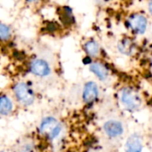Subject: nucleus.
<instances>
[{
	"label": "nucleus",
	"instance_id": "obj_1",
	"mask_svg": "<svg viewBox=\"0 0 152 152\" xmlns=\"http://www.w3.org/2000/svg\"><path fill=\"white\" fill-rule=\"evenodd\" d=\"M120 101L125 109L129 111L138 110L142 104L140 94L135 90L130 87H125L121 90Z\"/></svg>",
	"mask_w": 152,
	"mask_h": 152
},
{
	"label": "nucleus",
	"instance_id": "obj_2",
	"mask_svg": "<svg viewBox=\"0 0 152 152\" xmlns=\"http://www.w3.org/2000/svg\"><path fill=\"white\" fill-rule=\"evenodd\" d=\"M61 132V126L59 121L53 118L47 117L43 119L39 126V133L42 135L46 136L50 140H54L57 138Z\"/></svg>",
	"mask_w": 152,
	"mask_h": 152
},
{
	"label": "nucleus",
	"instance_id": "obj_3",
	"mask_svg": "<svg viewBox=\"0 0 152 152\" xmlns=\"http://www.w3.org/2000/svg\"><path fill=\"white\" fill-rule=\"evenodd\" d=\"M13 93L18 102L25 106L31 105L35 101V94L33 90L28 84L24 82L17 83L13 87Z\"/></svg>",
	"mask_w": 152,
	"mask_h": 152
},
{
	"label": "nucleus",
	"instance_id": "obj_4",
	"mask_svg": "<svg viewBox=\"0 0 152 152\" xmlns=\"http://www.w3.org/2000/svg\"><path fill=\"white\" fill-rule=\"evenodd\" d=\"M129 28L137 34H143L148 28V19L142 13L132 14L127 20Z\"/></svg>",
	"mask_w": 152,
	"mask_h": 152
},
{
	"label": "nucleus",
	"instance_id": "obj_5",
	"mask_svg": "<svg viewBox=\"0 0 152 152\" xmlns=\"http://www.w3.org/2000/svg\"><path fill=\"white\" fill-rule=\"evenodd\" d=\"M30 71L37 77H45L51 74V66L45 59L36 58L30 63Z\"/></svg>",
	"mask_w": 152,
	"mask_h": 152
},
{
	"label": "nucleus",
	"instance_id": "obj_6",
	"mask_svg": "<svg viewBox=\"0 0 152 152\" xmlns=\"http://www.w3.org/2000/svg\"><path fill=\"white\" fill-rule=\"evenodd\" d=\"M103 130L110 138H118L124 133V126L121 121L117 119H110L104 123Z\"/></svg>",
	"mask_w": 152,
	"mask_h": 152
},
{
	"label": "nucleus",
	"instance_id": "obj_7",
	"mask_svg": "<svg viewBox=\"0 0 152 152\" xmlns=\"http://www.w3.org/2000/svg\"><path fill=\"white\" fill-rule=\"evenodd\" d=\"M99 96V87L94 81L87 82L83 89V100L86 103H92L97 100Z\"/></svg>",
	"mask_w": 152,
	"mask_h": 152
},
{
	"label": "nucleus",
	"instance_id": "obj_8",
	"mask_svg": "<svg viewBox=\"0 0 152 152\" xmlns=\"http://www.w3.org/2000/svg\"><path fill=\"white\" fill-rule=\"evenodd\" d=\"M126 151L142 152V141L138 134H134L128 138L126 145Z\"/></svg>",
	"mask_w": 152,
	"mask_h": 152
},
{
	"label": "nucleus",
	"instance_id": "obj_9",
	"mask_svg": "<svg viewBox=\"0 0 152 152\" xmlns=\"http://www.w3.org/2000/svg\"><path fill=\"white\" fill-rule=\"evenodd\" d=\"M90 70L101 80H106L109 77V69L102 62H93L90 65Z\"/></svg>",
	"mask_w": 152,
	"mask_h": 152
},
{
	"label": "nucleus",
	"instance_id": "obj_10",
	"mask_svg": "<svg viewBox=\"0 0 152 152\" xmlns=\"http://www.w3.org/2000/svg\"><path fill=\"white\" fill-rule=\"evenodd\" d=\"M13 104L12 100L6 95H0V114L6 116L12 112Z\"/></svg>",
	"mask_w": 152,
	"mask_h": 152
},
{
	"label": "nucleus",
	"instance_id": "obj_11",
	"mask_svg": "<svg viewBox=\"0 0 152 152\" xmlns=\"http://www.w3.org/2000/svg\"><path fill=\"white\" fill-rule=\"evenodd\" d=\"M85 51L89 57H97L101 53V47L96 41L89 40L85 44Z\"/></svg>",
	"mask_w": 152,
	"mask_h": 152
},
{
	"label": "nucleus",
	"instance_id": "obj_12",
	"mask_svg": "<svg viewBox=\"0 0 152 152\" xmlns=\"http://www.w3.org/2000/svg\"><path fill=\"white\" fill-rule=\"evenodd\" d=\"M118 49L122 53L126 55H130L134 51V43L129 38H124L118 44Z\"/></svg>",
	"mask_w": 152,
	"mask_h": 152
},
{
	"label": "nucleus",
	"instance_id": "obj_13",
	"mask_svg": "<svg viewBox=\"0 0 152 152\" xmlns=\"http://www.w3.org/2000/svg\"><path fill=\"white\" fill-rule=\"evenodd\" d=\"M11 36H12V32L10 28L7 25L0 22V40L7 41L10 39Z\"/></svg>",
	"mask_w": 152,
	"mask_h": 152
},
{
	"label": "nucleus",
	"instance_id": "obj_14",
	"mask_svg": "<svg viewBox=\"0 0 152 152\" xmlns=\"http://www.w3.org/2000/svg\"><path fill=\"white\" fill-rule=\"evenodd\" d=\"M61 20L63 22L66 23H72L73 22V15H72V12L71 9L69 7H64L62 12H61Z\"/></svg>",
	"mask_w": 152,
	"mask_h": 152
},
{
	"label": "nucleus",
	"instance_id": "obj_15",
	"mask_svg": "<svg viewBox=\"0 0 152 152\" xmlns=\"http://www.w3.org/2000/svg\"><path fill=\"white\" fill-rule=\"evenodd\" d=\"M19 152H36V147L32 142H25L20 146Z\"/></svg>",
	"mask_w": 152,
	"mask_h": 152
},
{
	"label": "nucleus",
	"instance_id": "obj_16",
	"mask_svg": "<svg viewBox=\"0 0 152 152\" xmlns=\"http://www.w3.org/2000/svg\"><path fill=\"white\" fill-rule=\"evenodd\" d=\"M0 152H4V151H0Z\"/></svg>",
	"mask_w": 152,
	"mask_h": 152
}]
</instances>
